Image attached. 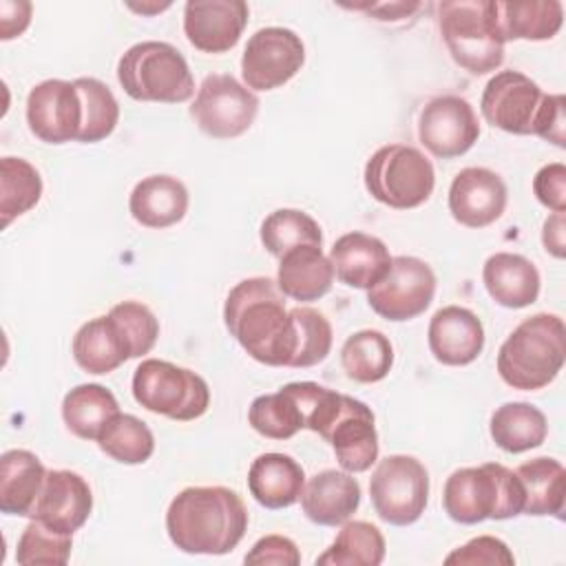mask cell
I'll return each instance as SVG.
<instances>
[{
	"mask_svg": "<svg viewBox=\"0 0 566 566\" xmlns=\"http://www.w3.org/2000/svg\"><path fill=\"white\" fill-rule=\"evenodd\" d=\"M482 281L489 296L509 310H522L539 296V272L522 254L495 252L484 261Z\"/></svg>",
	"mask_w": 566,
	"mask_h": 566,
	"instance_id": "d4e9b609",
	"label": "cell"
},
{
	"mask_svg": "<svg viewBox=\"0 0 566 566\" xmlns=\"http://www.w3.org/2000/svg\"><path fill=\"white\" fill-rule=\"evenodd\" d=\"M334 276L347 287L369 290L389 270L391 254L387 245L365 232H347L338 237L329 250Z\"/></svg>",
	"mask_w": 566,
	"mask_h": 566,
	"instance_id": "603a6c76",
	"label": "cell"
},
{
	"mask_svg": "<svg viewBox=\"0 0 566 566\" xmlns=\"http://www.w3.org/2000/svg\"><path fill=\"white\" fill-rule=\"evenodd\" d=\"M429 352L433 358L449 367L471 365L484 349L482 321L467 307H440L427 329Z\"/></svg>",
	"mask_w": 566,
	"mask_h": 566,
	"instance_id": "44dd1931",
	"label": "cell"
},
{
	"mask_svg": "<svg viewBox=\"0 0 566 566\" xmlns=\"http://www.w3.org/2000/svg\"><path fill=\"white\" fill-rule=\"evenodd\" d=\"M566 97L562 93L557 95H546L542 99L535 126H533V135L542 137L544 142L555 144L557 148L566 146Z\"/></svg>",
	"mask_w": 566,
	"mask_h": 566,
	"instance_id": "ee69618b",
	"label": "cell"
},
{
	"mask_svg": "<svg viewBox=\"0 0 566 566\" xmlns=\"http://www.w3.org/2000/svg\"><path fill=\"white\" fill-rule=\"evenodd\" d=\"M360 504V484L347 471L325 469L314 473L301 493V506L310 522L318 526L345 524Z\"/></svg>",
	"mask_w": 566,
	"mask_h": 566,
	"instance_id": "7402d4cb",
	"label": "cell"
},
{
	"mask_svg": "<svg viewBox=\"0 0 566 566\" xmlns=\"http://www.w3.org/2000/svg\"><path fill=\"white\" fill-rule=\"evenodd\" d=\"M323 389L318 382L303 380L287 382L274 394L256 396L248 409V422L263 438L290 440L301 429H307Z\"/></svg>",
	"mask_w": 566,
	"mask_h": 566,
	"instance_id": "e0dca14e",
	"label": "cell"
},
{
	"mask_svg": "<svg viewBox=\"0 0 566 566\" xmlns=\"http://www.w3.org/2000/svg\"><path fill=\"white\" fill-rule=\"evenodd\" d=\"M438 24L449 55L471 75H484L502 66L504 42L491 15V0L440 2Z\"/></svg>",
	"mask_w": 566,
	"mask_h": 566,
	"instance_id": "8992f818",
	"label": "cell"
},
{
	"mask_svg": "<svg viewBox=\"0 0 566 566\" xmlns=\"http://www.w3.org/2000/svg\"><path fill=\"white\" fill-rule=\"evenodd\" d=\"M82 117V99L73 82L44 80L27 95L29 130L44 144L77 142Z\"/></svg>",
	"mask_w": 566,
	"mask_h": 566,
	"instance_id": "9a60e30c",
	"label": "cell"
},
{
	"mask_svg": "<svg viewBox=\"0 0 566 566\" xmlns=\"http://www.w3.org/2000/svg\"><path fill=\"white\" fill-rule=\"evenodd\" d=\"M340 365L347 378L371 385L382 380L394 365V347L378 329H360L345 338L340 347Z\"/></svg>",
	"mask_w": 566,
	"mask_h": 566,
	"instance_id": "836d02e7",
	"label": "cell"
},
{
	"mask_svg": "<svg viewBox=\"0 0 566 566\" xmlns=\"http://www.w3.org/2000/svg\"><path fill=\"white\" fill-rule=\"evenodd\" d=\"M73 358L88 374H111L133 356L122 323L108 312L84 323L73 336Z\"/></svg>",
	"mask_w": 566,
	"mask_h": 566,
	"instance_id": "cb8c5ba5",
	"label": "cell"
},
{
	"mask_svg": "<svg viewBox=\"0 0 566 566\" xmlns=\"http://www.w3.org/2000/svg\"><path fill=\"white\" fill-rule=\"evenodd\" d=\"M436 186L433 164L413 146H380L365 164V188L382 206L411 210L422 206Z\"/></svg>",
	"mask_w": 566,
	"mask_h": 566,
	"instance_id": "52a82bcc",
	"label": "cell"
},
{
	"mask_svg": "<svg viewBox=\"0 0 566 566\" xmlns=\"http://www.w3.org/2000/svg\"><path fill=\"white\" fill-rule=\"evenodd\" d=\"M491 15L502 42L509 40H551L564 22V7L557 0H491Z\"/></svg>",
	"mask_w": 566,
	"mask_h": 566,
	"instance_id": "f1b7e54d",
	"label": "cell"
},
{
	"mask_svg": "<svg viewBox=\"0 0 566 566\" xmlns=\"http://www.w3.org/2000/svg\"><path fill=\"white\" fill-rule=\"evenodd\" d=\"M296 321V352L292 358L294 369H305L323 363L332 349V325L314 307L296 305L292 307Z\"/></svg>",
	"mask_w": 566,
	"mask_h": 566,
	"instance_id": "ab89813d",
	"label": "cell"
},
{
	"mask_svg": "<svg viewBox=\"0 0 566 566\" xmlns=\"http://www.w3.org/2000/svg\"><path fill=\"white\" fill-rule=\"evenodd\" d=\"M321 438L332 444L338 464L347 473H363L378 460L374 411L347 394H340V402Z\"/></svg>",
	"mask_w": 566,
	"mask_h": 566,
	"instance_id": "2e32d148",
	"label": "cell"
},
{
	"mask_svg": "<svg viewBox=\"0 0 566 566\" xmlns=\"http://www.w3.org/2000/svg\"><path fill=\"white\" fill-rule=\"evenodd\" d=\"M478 137V115L464 97L440 95L422 106L418 119V139L433 157H460L473 148Z\"/></svg>",
	"mask_w": 566,
	"mask_h": 566,
	"instance_id": "4fadbf2b",
	"label": "cell"
},
{
	"mask_svg": "<svg viewBox=\"0 0 566 566\" xmlns=\"http://www.w3.org/2000/svg\"><path fill=\"white\" fill-rule=\"evenodd\" d=\"M369 495L382 522L409 526L418 522L427 509L429 473L413 455H387L376 464L369 478Z\"/></svg>",
	"mask_w": 566,
	"mask_h": 566,
	"instance_id": "9c48e42d",
	"label": "cell"
},
{
	"mask_svg": "<svg viewBox=\"0 0 566 566\" xmlns=\"http://www.w3.org/2000/svg\"><path fill=\"white\" fill-rule=\"evenodd\" d=\"M133 219L144 228H170L188 212V190L170 175H150L135 184L128 197Z\"/></svg>",
	"mask_w": 566,
	"mask_h": 566,
	"instance_id": "4316f807",
	"label": "cell"
},
{
	"mask_svg": "<svg viewBox=\"0 0 566 566\" xmlns=\"http://www.w3.org/2000/svg\"><path fill=\"white\" fill-rule=\"evenodd\" d=\"M124 93L137 102L181 104L195 95V80L186 57L168 42L146 40L124 51L117 62Z\"/></svg>",
	"mask_w": 566,
	"mask_h": 566,
	"instance_id": "5b68a950",
	"label": "cell"
},
{
	"mask_svg": "<svg viewBox=\"0 0 566 566\" xmlns=\"http://www.w3.org/2000/svg\"><path fill=\"white\" fill-rule=\"evenodd\" d=\"M248 15L241 0H190L184 7V33L201 53H226L237 46Z\"/></svg>",
	"mask_w": 566,
	"mask_h": 566,
	"instance_id": "ffe728a7",
	"label": "cell"
},
{
	"mask_svg": "<svg viewBox=\"0 0 566 566\" xmlns=\"http://www.w3.org/2000/svg\"><path fill=\"white\" fill-rule=\"evenodd\" d=\"M119 413L117 398L97 382L73 387L62 400V418L66 429L82 440H97L104 427Z\"/></svg>",
	"mask_w": 566,
	"mask_h": 566,
	"instance_id": "1f68e13d",
	"label": "cell"
},
{
	"mask_svg": "<svg viewBox=\"0 0 566 566\" xmlns=\"http://www.w3.org/2000/svg\"><path fill=\"white\" fill-rule=\"evenodd\" d=\"M31 22V4L29 2H0V38L11 40L20 35Z\"/></svg>",
	"mask_w": 566,
	"mask_h": 566,
	"instance_id": "7dc6e473",
	"label": "cell"
},
{
	"mask_svg": "<svg viewBox=\"0 0 566 566\" xmlns=\"http://www.w3.org/2000/svg\"><path fill=\"white\" fill-rule=\"evenodd\" d=\"M73 535L57 533L44 526L38 520H31L15 546V562L22 566L46 564V566H64L71 557Z\"/></svg>",
	"mask_w": 566,
	"mask_h": 566,
	"instance_id": "60d3db41",
	"label": "cell"
},
{
	"mask_svg": "<svg viewBox=\"0 0 566 566\" xmlns=\"http://www.w3.org/2000/svg\"><path fill=\"white\" fill-rule=\"evenodd\" d=\"M332 261L318 245H296L279 259L276 285L292 301H318L332 290Z\"/></svg>",
	"mask_w": 566,
	"mask_h": 566,
	"instance_id": "83f0119b",
	"label": "cell"
},
{
	"mask_svg": "<svg viewBox=\"0 0 566 566\" xmlns=\"http://www.w3.org/2000/svg\"><path fill=\"white\" fill-rule=\"evenodd\" d=\"M305 62L303 40L285 27H265L250 35L241 55V77L252 91L287 84Z\"/></svg>",
	"mask_w": 566,
	"mask_h": 566,
	"instance_id": "7c38bea8",
	"label": "cell"
},
{
	"mask_svg": "<svg viewBox=\"0 0 566 566\" xmlns=\"http://www.w3.org/2000/svg\"><path fill=\"white\" fill-rule=\"evenodd\" d=\"M493 442L506 453H524L546 440V416L531 402H504L489 422Z\"/></svg>",
	"mask_w": 566,
	"mask_h": 566,
	"instance_id": "d6a6232c",
	"label": "cell"
},
{
	"mask_svg": "<svg viewBox=\"0 0 566 566\" xmlns=\"http://www.w3.org/2000/svg\"><path fill=\"white\" fill-rule=\"evenodd\" d=\"M303 467L287 453H261L248 469L250 495L265 509H287L301 500Z\"/></svg>",
	"mask_w": 566,
	"mask_h": 566,
	"instance_id": "484cf974",
	"label": "cell"
},
{
	"mask_svg": "<svg viewBox=\"0 0 566 566\" xmlns=\"http://www.w3.org/2000/svg\"><path fill=\"white\" fill-rule=\"evenodd\" d=\"M111 314L122 323L124 332L128 334L135 358L146 356L155 347L159 336V321L150 312V307L139 301H122L111 307Z\"/></svg>",
	"mask_w": 566,
	"mask_h": 566,
	"instance_id": "b9f144b4",
	"label": "cell"
},
{
	"mask_svg": "<svg viewBox=\"0 0 566 566\" xmlns=\"http://www.w3.org/2000/svg\"><path fill=\"white\" fill-rule=\"evenodd\" d=\"M524 491V515L562 517L566 504V471L555 458H533L515 469Z\"/></svg>",
	"mask_w": 566,
	"mask_h": 566,
	"instance_id": "4dcf8cb0",
	"label": "cell"
},
{
	"mask_svg": "<svg viewBox=\"0 0 566 566\" xmlns=\"http://www.w3.org/2000/svg\"><path fill=\"white\" fill-rule=\"evenodd\" d=\"M566 360V327L557 314L539 312L524 318L500 345L497 374L522 391L551 385Z\"/></svg>",
	"mask_w": 566,
	"mask_h": 566,
	"instance_id": "3957f363",
	"label": "cell"
},
{
	"mask_svg": "<svg viewBox=\"0 0 566 566\" xmlns=\"http://www.w3.org/2000/svg\"><path fill=\"white\" fill-rule=\"evenodd\" d=\"M263 248L281 259L287 250L296 245H318L323 248V232L316 219L296 208H279L270 212L261 223Z\"/></svg>",
	"mask_w": 566,
	"mask_h": 566,
	"instance_id": "d590c367",
	"label": "cell"
},
{
	"mask_svg": "<svg viewBox=\"0 0 566 566\" xmlns=\"http://www.w3.org/2000/svg\"><path fill=\"white\" fill-rule=\"evenodd\" d=\"M73 84L80 93L82 113H84L77 142L95 144L106 139L119 122V104L113 91L95 77H77L73 80Z\"/></svg>",
	"mask_w": 566,
	"mask_h": 566,
	"instance_id": "f35d334b",
	"label": "cell"
},
{
	"mask_svg": "<svg viewBox=\"0 0 566 566\" xmlns=\"http://www.w3.org/2000/svg\"><path fill=\"white\" fill-rule=\"evenodd\" d=\"M166 531L188 555H226L248 531V509L228 486H188L172 497Z\"/></svg>",
	"mask_w": 566,
	"mask_h": 566,
	"instance_id": "7a4b0ae2",
	"label": "cell"
},
{
	"mask_svg": "<svg viewBox=\"0 0 566 566\" xmlns=\"http://www.w3.org/2000/svg\"><path fill=\"white\" fill-rule=\"evenodd\" d=\"M0 212L7 228L15 217L29 212L42 197V177L33 164L22 157L0 159Z\"/></svg>",
	"mask_w": 566,
	"mask_h": 566,
	"instance_id": "8d00e7d4",
	"label": "cell"
},
{
	"mask_svg": "<svg viewBox=\"0 0 566 566\" xmlns=\"http://www.w3.org/2000/svg\"><path fill=\"white\" fill-rule=\"evenodd\" d=\"M223 323L256 363L290 367L296 352V321L285 294L270 276L239 281L226 296Z\"/></svg>",
	"mask_w": 566,
	"mask_h": 566,
	"instance_id": "6da1fadb",
	"label": "cell"
},
{
	"mask_svg": "<svg viewBox=\"0 0 566 566\" xmlns=\"http://www.w3.org/2000/svg\"><path fill=\"white\" fill-rule=\"evenodd\" d=\"M245 564H276V566H298L301 553L290 537L265 535L254 542L250 553L243 557Z\"/></svg>",
	"mask_w": 566,
	"mask_h": 566,
	"instance_id": "bcb514c9",
	"label": "cell"
},
{
	"mask_svg": "<svg viewBox=\"0 0 566 566\" xmlns=\"http://www.w3.org/2000/svg\"><path fill=\"white\" fill-rule=\"evenodd\" d=\"M385 537L378 526L365 520L345 522L336 539L325 553L316 557V564L329 566H378L385 559Z\"/></svg>",
	"mask_w": 566,
	"mask_h": 566,
	"instance_id": "e575fe53",
	"label": "cell"
},
{
	"mask_svg": "<svg viewBox=\"0 0 566 566\" xmlns=\"http://www.w3.org/2000/svg\"><path fill=\"white\" fill-rule=\"evenodd\" d=\"M444 564H471V566L504 564V566H511V564H515V557L502 539H497L493 535H478V537L469 539L467 544L458 546L455 551H451L444 557Z\"/></svg>",
	"mask_w": 566,
	"mask_h": 566,
	"instance_id": "7bdbcfd3",
	"label": "cell"
},
{
	"mask_svg": "<svg viewBox=\"0 0 566 566\" xmlns=\"http://www.w3.org/2000/svg\"><path fill=\"white\" fill-rule=\"evenodd\" d=\"M99 449L122 464H144L155 451L150 427L133 413H117L95 440Z\"/></svg>",
	"mask_w": 566,
	"mask_h": 566,
	"instance_id": "74e56055",
	"label": "cell"
},
{
	"mask_svg": "<svg viewBox=\"0 0 566 566\" xmlns=\"http://www.w3.org/2000/svg\"><path fill=\"white\" fill-rule=\"evenodd\" d=\"M506 184L482 166L462 168L449 186V212L464 228H486L504 214Z\"/></svg>",
	"mask_w": 566,
	"mask_h": 566,
	"instance_id": "d6986e66",
	"label": "cell"
},
{
	"mask_svg": "<svg viewBox=\"0 0 566 566\" xmlns=\"http://www.w3.org/2000/svg\"><path fill=\"white\" fill-rule=\"evenodd\" d=\"M542 243L555 259H564V212H553L544 221Z\"/></svg>",
	"mask_w": 566,
	"mask_h": 566,
	"instance_id": "c3c4849f",
	"label": "cell"
},
{
	"mask_svg": "<svg viewBox=\"0 0 566 566\" xmlns=\"http://www.w3.org/2000/svg\"><path fill=\"white\" fill-rule=\"evenodd\" d=\"M40 458L27 449H9L0 455V511L29 517L46 478Z\"/></svg>",
	"mask_w": 566,
	"mask_h": 566,
	"instance_id": "f546056e",
	"label": "cell"
},
{
	"mask_svg": "<svg viewBox=\"0 0 566 566\" xmlns=\"http://www.w3.org/2000/svg\"><path fill=\"white\" fill-rule=\"evenodd\" d=\"M436 274L418 256H391L387 274L367 290L369 307L394 323L420 316L433 301Z\"/></svg>",
	"mask_w": 566,
	"mask_h": 566,
	"instance_id": "8fae6325",
	"label": "cell"
},
{
	"mask_svg": "<svg viewBox=\"0 0 566 566\" xmlns=\"http://www.w3.org/2000/svg\"><path fill=\"white\" fill-rule=\"evenodd\" d=\"M533 192L553 212L566 210V166L559 161L542 166L533 177Z\"/></svg>",
	"mask_w": 566,
	"mask_h": 566,
	"instance_id": "f6af8a7d",
	"label": "cell"
},
{
	"mask_svg": "<svg viewBox=\"0 0 566 566\" xmlns=\"http://www.w3.org/2000/svg\"><path fill=\"white\" fill-rule=\"evenodd\" d=\"M133 398L150 413L188 422L208 411L210 387L199 374L186 367L146 358L133 374Z\"/></svg>",
	"mask_w": 566,
	"mask_h": 566,
	"instance_id": "ba28073f",
	"label": "cell"
},
{
	"mask_svg": "<svg viewBox=\"0 0 566 566\" xmlns=\"http://www.w3.org/2000/svg\"><path fill=\"white\" fill-rule=\"evenodd\" d=\"M444 513L458 524L522 515L524 491L515 471L497 462L455 469L442 489Z\"/></svg>",
	"mask_w": 566,
	"mask_h": 566,
	"instance_id": "277c9868",
	"label": "cell"
},
{
	"mask_svg": "<svg viewBox=\"0 0 566 566\" xmlns=\"http://www.w3.org/2000/svg\"><path fill=\"white\" fill-rule=\"evenodd\" d=\"M91 511L93 493L88 482L75 471L49 469L29 517L57 533L73 535L86 524Z\"/></svg>",
	"mask_w": 566,
	"mask_h": 566,
	"instance_id": "ac0fdd59",
	"label": "cell"
},
{
	"mask_svg": "<svg viewBox=\"0 0 566 566\" xmlns=\"http://www.w3.org/2000/svg\"><path fill=\"white\" fill-rule=\"evenodd\" d=\"M542 99V88L528 75L520 71H500L486 82L480 111L493 128L513 135H533Z\"/></svg>",
	"mask_w": 566,
	"mask_h": 566,
	"instance_id": "5bb4252c",
	"label": "cell"
},
{
	"mask_svg": "<svg viewBox=\"0 0 566 566\" xmlns=\"http://www.w3.org/2000/svg\"><path fill=\"white\" fill-rule=\"evenodd\" d=\"M259 113V97L226 73L206 75L190 104V117L201 133L214 139H232L250 130Z\"/></svg>",
	"mask_w": 566,
	"mask_h": 566,
	"instance_id": "30bf717a",
	"label": "cell"
}]
</instances>
